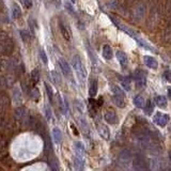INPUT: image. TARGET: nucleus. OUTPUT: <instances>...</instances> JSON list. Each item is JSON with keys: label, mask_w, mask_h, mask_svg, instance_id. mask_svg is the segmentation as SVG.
<instances>
[{"label": "nucleus", "mask_w": 171, "mask_h": 171, "mask_svg": "<svg viewBox=\"0 0 171 171\" xmlns=\"http://www.w3.org/2000/svg\"><path fill=\"white\" fill-rule=\"evenodd\" d=\"M72 66L76 71L78 77L81 80H84L86 77V72H85L84 65L81 63V60H80V57L78 55H75V56L72 58Z\"/></svg>", "instance_id": "1"}, {"label": "nucleus", "mask_w": 171, "mask_h": 171, "mask_svg": "<svg viewBox=\"0 0 171 171\" xmlns=\"http://www.w3.org/2000/svg\"><path fill=\"white\" fill-rule=\"evenodd\" d=\"M169 119H170V118H169V115H168L161 114V112H157V114L154 115L153 121L155 122L157 125L164 127V126L167 125V123L169 122Z\"/></svg>", "instance_id": "2"}, {"label": "nucleus", "mask_w": 171, "mask_h": 171, "mask_svg": "<svg viewBox=\"0 0 171 171\" xmlns=\"http://www.w3.org/2000/svg\"><path fill=\"white\" fill-rule=\"evenodd\" d=\"M119 161L123 168H128L129 164H131V154H129L127 150H123L121 152L119 157Z\"/></svg>", "instance_id": "3"}, {"label": "nucleus", "mask_w": 171, "mask_h": 171, "mask_svg": "<svg viewBox=\"0 0 171 171\" xmlns=\"http://www.w3.org/2000/svg\"><path fill=\"white\" fill-rule=\"evenodd\" d=\"M59 66L62 71V74H63L65 77H70L71 76V68L69 65V63L63 59V58H60L59 59Z\"/></svg>", "instance_id": "4"}, {"label": "nucleus", "mask_w": 171, "mask_h": 171, "mask_svg": "<svg viewBox=\"0 0 171 171\" xmlns=\"http://www.w3.org/2000/svg\"><path fill=\"white\" fill-rule=\"evenodd\" d=\"M143 61H144L145 65H147L149 69H152V70H156L157 66H158V63H157L156 59L153 57H151V56H144Z\"/></svg>", "instance_id": "5"}, {"label": "nucleus", "mask_w": 171, "mask_h": 171, "mask_svg": "<svg viewBox=\"0 0 171 171\" xmlns=\"http://www.w3.org/2000/svg\"><path fill=\"white\" fill-rule=\"evenodd\" d=\"M52 139H54L55 143L60 144V143L62 142V137H63L61 129H60L59 127H54V129H52Z\"/></svg>", "instance_id": "6"}, {"label": "nucleus", "mask_w": 171, "mask_h": 171, "mask_svg": "<svg viewBox=\"0 0 171 171\" xmlns=\"http://www.w3.org/2000/svg\"><path fill=\"white\" fill-rule=\"evenodd\" d=\"M59 28H60V31H61V33H62V36H63L66 41H71L70 30L68 29V27H66L65 25H64V23L61 22V20L59 22Z\"/></svg>", "instance_id": "7"}, {"label": "nucleus", "mask_w": 171, "mask_h": 171, "mask_svg": "<svg viewBox=\"0 0 171 171\" xmlns=\"http://www.w3.org/2000/svg\"><path fill=\"white\" fill-rule=\"evenodd\" d=\"M104 119L107 123L109 124H117L118 123V117L115 115V112L112 111H107L104 115Z\"/></svg>", "instance_id": "8"}, {"label": "nucleus", "mask_w": 171, "mask_h": 171, "mask_svg": "<svg viewBox=\"0 0 171 171\" xmlns=\"http://www.w3.org/2000/svg\"><path fill=\"white\" fill-rule=\"evenodd\" d=\"M112 98H114V103L115 104V106H118V107H120V108L125 106V101H124L123 95H117V94H114Z\"/></svg>", "instance_id": "9"}, {"label": "nucleus", "mask_w": 171, "mask_h": 171, "mask_svg": "<svg viewBox=\"0 0 171 171\" xmlns=\"http://www.w3.org/2000/svg\"><path fill=\"white\" fill-rule=\"evenodd\" d=\"M115 56H117V59L119 60L120 64L121 65H126L127 64V57H126V55L124 54L123 52H121V50H119V52H117V54H115Z\"/></svg>", "instance_id": "10"}, {"label": "nucleus", "mask_w": 171, "mask_h": 171, "mask_svg": "<svg viewBox=\"0 0 171 171\" xmlns=\"http://www.w3.org/2000/svg\"><path fill=\"white\" fill-rule=\"evenodd\" d=\"M103 57L106 60H111L112 59V49L109 45H105L103 47Z\"/></svg>", "instance_id": "11"}, {"label": "nucleus", "mask_w": 171, "mask_h": 171, "mask_svg": "<svg viewBox=\"0 0 171 171\" xmlns=\"http://www.w3.org/2000/svg\"><path fill=\"white\" fill-rule=\"evenodd\" d=\"M75 151H76V154H77L79 157H82L85 154V147L81 142L77 141L75 142Z\"/></svg>", "instance_id": "12"}, {"label": "nucleus", "mask_w": 171, "mask_h": 171, "mask_svg": "<svg viewBox=\"0 0 171 171\" xmlns=\"http://www.w3.org/2000/svg\"><path fill=\"white\" fill-rule=\"evenodd\" d=\"M155 103L158 107L161 108H164L167 106V100L165 98V96H161V95H158L155 98Z\"/></svg>", "instance_id": "13"}, {"label": "nucleus", "mask_w": 171, "mask_h": 171, "mask_svg": "<svg viewBox=\"0 0 171 171\" xmlns=\"http://www.w3.org/2000/svg\"><path fill=\"white\" fill-rule=\"evenodd\" d=\"M96 93H98V81L96 80H92L89 89V94L91 96H95Z\"/></svg>", "instance_id": "14"}, {"label": "nucleus", "mask_w": 171, "mask_h": 171, "mask_svg": "<svg viewBox=\"0 0 171 171\" xmlns=\"http://www.w3.org/2000/svg\"><path fill=\"white\" fill-rule=\"evenodd\" d=\"M136 81H137V85H138V88H144L145 87V77L142 75V74H140V75H137L136 76Z\"/></svg>", "instance_id": "15"}, {"label": "nucleus", "mask_w": 171, "mask_h": 171, "mask_svg": "<svg viewBox=\"0 0 171 171\" xmlns=\"http://www.w3.org/2000/svg\"><path fill=\"white\" fill-rule=\"evenodd\" d=\"M144 100H143V98L142 96H140V95H137L135 98H134V104H135V106L136 107H138V108H143V106H144Z\"/></svg>", "instance_id": "16"}, {"label": "nucleus", "mask_w": 171, "mask_h": 171, "mask_svg": "<svg viewBox=\"0 0 171 171\" xmlns=\"http://www.w3.org/2000/svg\"><path fill=\"white\" fill-rule=\"evenodd\" d=\"M98 131H100L101 136L104 139H108V138H109V131H108V128L106 127V126L101 125L100 128H98Z\"/></svg>", "instance_id": "17"}, {"label": "nucleus", "mask_w": 171, "mask_h": 171, "mask_svg": "<svg viewBox=\"0 0 171 171\" xmlns=\"http://www.w3.org/2000/svg\"><path fill=\"white\" fill-rule=\"evenodd\" d=\"M45 89H46V92H47V95H48V98H49L50 103H54V92H52V89L50 87L49 84L45 82Z\"/></svg>", "instance_id": "18"}, {"label": "nucleus", "mask_w": 171, "mask_h": 171, "mask_svg": "<svg viewBox=\"0 0 171 171\" xmlns=\"http://www.w3.org/2000/svg\"><path fill=\"white\" fill-rule=\"evenodd\" d=\"M121 85H122V88H123L125 91H129L131 90V80L128 78H123L121 80Z\"/></svg>", "instance_id": "19"}, {"label": "nucleus", "mask_w": 171, "mask_h": 171, "mask_svg": "<svg viewBox=\"0 0 171 171\" xmlns=\"http://www.w3.org/2000/svg\"><path fill=\"white\" fill-rule=\"evenodd\" d=\"M153 110H154V105H153V103H152L151 101H148V102H147V106H145V108H144L145 114H147V115H151Z\"/></svg>", "instance_id": "20"}, {"label": "nucleus", "mask_w": 171, "mask_h": 171, "mask_svg": "<svg viewBox=\"0 0 171 171\" xmlns=\"http://www.w3.org/2000/svg\"><path fill=\"white\" fill-rule=\"evenodd\" d=\"M13 16H14V18H19L22 16V10L17 4H14V6H13Z\"/></svg>", "instance_id": "21"}, {"label": "nucleus", "mask_w": 171, "mask_h": 171, "mask_svg": "<svg viewBox=\"0 0 171 171\" xmlns=\"http://www.w3.org/2000/svg\"><path fill=\"white\" fill-rule=\"evenodd\" d=\"M75 169L76 170H81L82 169V159H81V157H79V156H77V157H75Z\"/></svg>", "instance_id": "22"}, {"label": "nucleus", "mask_w": 171, "mask_h": 171, "mask_svg": "<svg viewBox=\"0 0 171 171\" xmlns=\"http://www.w3.org/2000/svg\"><path fill=\"white\" fill-rule=\"evenodd\" d=\"M20 36L23 38V41H24V42H29L30 41L29 32L25 31V30H20Z\"/></svg>", "instance_id": "23"}, {"label": "nucleus", "mask_w": 171, "mask_h": 171, "mask_svg": "<svg viewBox=\"0 0 171 171\" xmlns=\"http://www.w3.org/2000/svg\"><path fill=\"white\" fill-rule=\"evenodd\" d=\"M111 91L114 94H117V95H123L124 96V93L121 89H120L118 86H111Z\"/></svg>", "instance_id": "24"}, {"label": "nucleus", "mask_w": 171, "mask_h": 171, "mask_svg": "<svg viewBox=\"0 0 171 171\" xmlns=\"http://www.w3.org/2000/svg\"><path fill=\"white\" fill-rule=\"evenodd\" d=\"M40 58H41V60L43 61L44 64H47L48 63L47 55H46V52H45V50H44V49H40Z\"/></svg>", "instance_id": "25"}, {"label": "nucleus", "mask_w": 171, "mask_h": 171, "mask_svg": "<svg viewBox=\"0 0 171 171\" xmlns=\"http://www.w3.org/2000/svg\"><path fill=\"white\" fill-rule=\"evenodd\" d=\"M52 80H54L55 84H56V85H60V84H61V79H60V77H59V75H58L57 72L52 71Z\"/></svg>", "instance_id": "26"}, {"label": "nucleus", "mask_w": 171, "mask_h": 171, "mask_svg": "<svg viewBox=\"0 0 171 171\" xmlns=\"http://www.w3.org/2000/svg\"><path fill=\"white\" fill-rule=\"evenodd\" d=\"M19 1L22 2L23 6H24L26 9H30L32 6V1H31V0H19Z\"/></svg>", "instance_id": "27"}, {"label": "nucleus", "mask_w": 171, "mask_h": 171, "mask_svg": "<svg viewBox=\"0 0 171 171\" xmlns=\"http://www.w3.org/2000/svg\"><path fill=\"white\" fill-rule=\"evenodd\" d=\"M45 115H46V118H47V120H52V111H50L49 107L48 106H45Z\"/></svg>", "instance_id": "28"}, {"label": "nucleus", "mask_w": 171, "mask_h": 171, "mask_svg": "<svg viewBox=\"0 0 171 171\" xmlns=\"http://www.w3.org/2000/svg\"><path fill=\"white\" fill-rule=\"evenodd\" d=\"M164 77H165L166 79L168 80V81L171 82V72L170 71H166L165 73H164Z\"/></svg>", "instance_id": "29"}, {"label": "nucleus", "mask_w": 171, "mask_h": 171, "mask_svg": "<svg viewBox=\"0 0 171 171\" xmlns=\"http://www.w3.org/2000/svg\"><path fill=\"white\" fill-rule=\"evenodd\" d=\"M167 92H168V95H169V98H171V87H169L167 89Z\"/></svg>", "instance_id": "30"}, {"label": "nucleus", "mask_w": 171, "mask_h": 171, "mask_svg": "<svg viewBox=\"0 0 171 171\" xmlns=\"http://www.w3.org/2000/svg\"><path fill=\"white\" fill-rule=\"evenodd\" d=\"M71 1H72V2H73V3H74V2H76V0H71Z\"/></svg>", "instance_id": "31"}, {"label": "nucleus", "mask_w": 171, "mask_h": 171, "mask_svg": "<svg viewBox=\"0 0 171 171\" xmlns=\"http://www.w3.org/2000/svg\"><path fill=\"white\" fill-rule=\"evenodd\" d=\"M169 158H170V161H171V153H170V155H169Z\"/></svg>", "instance_id": "32"}]
</instances>
